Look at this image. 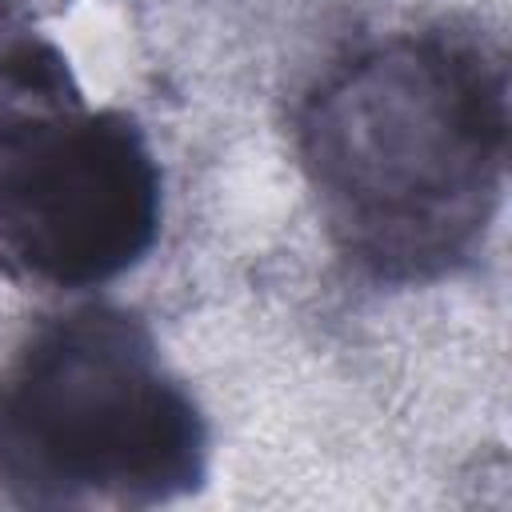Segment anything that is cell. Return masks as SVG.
Listing matches in <instances>:
<instances>
[{
	"label": "cell",
	"mask_w": 512,
	"mask_h": 512,
	"mask_svg": "<svg viewBox=\"0 0 512 512\" xmlns=\"http://www.w3.org/2000/svg\"><path fill=\"white\" fill-rule=\"evenodd\" d=\"M508 64L472 28H408L352 48L304 96L296 156L332 248L376 284L468 268L508 180Z\"/></svg>",
	"instance_id": "6da1fadb"
},
{
	"label": "cell",
	"mask_w": 512,
	"mask_h": 512,
	"mask_svg": "<svg viewBox=\"0 0 512 512\" xmlns=\"http://www.w3.org/2000/svg\"><path fill=\"white\" fill-rule=\"evenodd\" d=\"M208 480V420L120 304L44 316L0 368V492L24 508H152Z\"/></svg>",
	"instance_id": "7a4b0ae2"
},
{
	"label": "cell",
	"mask_w": 512,
	"mask_h": 512,
	"mask_svg": "<svg viewBox=\"0 0 512 512\" xmlns=\"http://www.w3.org/2000/svg\"><path fill=\"white\" fill-rule=\"evenodd\" d=\"M164 216V176L136 116L92 104L68 56L20 32L0 44V268L56 292L136 268Z\"/></svg>",
	"instance_id": "3957f363"
}]
</instances>
